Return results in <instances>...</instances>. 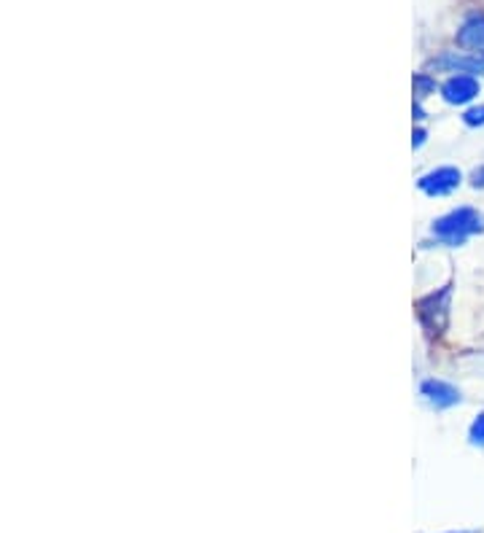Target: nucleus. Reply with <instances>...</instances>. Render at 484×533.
Masks as SVG:
<instances>
[{
	"mask_svg": "<svg viewBox=\"0 0 484 533\" xmlns=\"http://www.w3.org/2000/svg\"><path fill=\"white\" fill-rule=\"evenodd\" d=\"M431 235L436 237L439 245H447V248H460L465 245L471 237L476 235H484V213L471 208V205H460L444 216H439L434 224H431Z\"/></svg>",
	"mask_w": 484,
	"mask_h": 533,
	"instance_id": "f257e3e1",
	"label": "nucleus"
},
{
	"mask_svg": "<svg viewBox=\"0 0 484 533\" xmlns=\"http://www.w3.org/2000/svg\"><path fill=\"white\" fill-rule=\"evenodd\" d=\"M449 305H452V283L420 297L414 302L418 310V321L428 337H442L447 326H449Z\"/></svg>",
	"mask_w": 484,
	"mask_h": 533,
	"instance_id": "f03ea898",
	"label": "nucleus"
},
{
	"mask_svg": "<svg viewBox=\"0 0 484 533\" xmlns=\"http://www.w3.org/2000/svg\"><path fill=\"white\" fill-rule=\"evenodd\" d=\"M420 396L423 402L436 410V413H444V410H452V407H460L463 405V393L457 385L442 380V377H428L420 382Z\"/></svg>",
	"mask_w": 484,
	"mask_h": 533,
	"instance_id": "7ed1b4c3",
	"label": "nucleus"
},
{
	"mask_svg": "<svg viewBox=\"0 0 484 533\" xmlns=\"http://www.w3.org/2000/svg\"><path fill=\"white\" fill-rule=\"evenodd\" d=\"M460 183H463V173L457 167H452V165H442V167L420 175L418 189L423 194H428V197H447L455 189H460Z\"/></svg>",
	"mask_w": 484,
	"mask_h": 533,
	"instance_id": "20e7f679",
	"label": "nucleus"
},
{
	"mask_svg": "<svg viewBox=\"0 0 484 533\" xmlns=\"http://www.w3.org/2000/svg\"><path fill=\"white\" fill-rule=\"evenodd\" d=\"M481 95V81L465 73H452L442 84V97L447 105H471Z\"/></svg>",
	"mask_w": 484,
	"mask_h": 533,
	"instance_id": "39448f33",
	"label": "nucleus"
},
{
	"mask_svg": "<svg viewBox=\"0 0 484 533\" xmlns=\"http://www.w3.org/2000/svg\"><path fill=\"white\" fill-rule=\"evenodd\" d=\"M434 68L447 71V73H465V76H473V79H484V57L468 54V51L465 54L447 51L439 59H434Z\"/></svg>",
	"mask_w": 484,
	"mask_h": 533,
	"instance_id": "423d86ee",
	"label": "nucleus"
},
{
	"mask_svg": "<svg viewBox=\"0 0 484 533\" xmlns=\"http://www.w3.org/2000/svg\"><path fill=\"white\" fill-rule=\"evenodd\" d=\"M457 46H463L468 54L484 57V12H471L460 27H457Z\"/></svg>",
	"mask_w": 484,
	"mask_h": 533,
	"instance_id": "0eeeda50",
	"label": "nucleus"
},
{
	"mask_svg": "<svg viewBox=\"0 0 484 533\" xmlns=\"http://www.w3.org/2000/svg\"><path fill=\"white\" fill-rule=\"evenodd\" d=\"M468 444L484 450V410H481V413L471 421V426H468Z\"/></svg>",
	"mask_w": 484,
	"mask_h": 533,
	"instance_id": "6e6552de",
	"label": "nucleus"
},
{
	"mask_svg": "<svg viewBox=\"0 0 484 533\" xmlns=\"http://www.w3.org/2000/svg\"><path fill=\"white\" fill-rule=\"evenodd\" d=\"M463 124L471 127V129H481V127H484V103L468 105V108L463 111Z\"/></svg>",
	"mask_w": 484,
	"mask_h": 533,
	"instance_id": "1a4fd4ad",
	"label": "nucleus"
},
{
	"mask_svg": "<svg viewBox=\"0 0 484 533\" xmlns=\"http://www.w3.org/2000/svg\"><path fill=\"white\" fill-rule=\"evenodd\" d=\"M431 92H436V81H434L428 73L414 76V95H418V100H423V97L431 95Z\"/></svg>",
	"mask_w": 484,
	"mask_h": 533,
	"instance_id": "9d476101",
	"label": "nucleus"
},
{
	"mask_svg": "<svg viewBox=\"0 0 484 533\" xmlns=\"http://www.w3.org/2000/svg\"><path fill=\"white\" fill-rule=\"evenodd\" d=\"M411 146H414V151L426 146V129H423V127L414 129V135H411Z\"/></svg>",
	"mask_w": 484,
	"mask_h": 533,
	"instance_id": "9b49d317",
	"label": "nucleus"
},
{
	"mask_svg": "<svg viewBox=\"0 0 484 533\" xmlns=\"http://www.w3.org/2000/svg\"><path fill=\"white\" fill-rule=\"evenodd\" d=\"M471 186H473V189H484V165H479V167L471 173Z\"/></svg>",
	"mask_w": 484,
	"mask_h": 533,
	"instance_id": "f8f14e48",
	"label": "nucleus"
},
{
	"mask_svg": "<svg viewBox=\"0 0 484 533\" xmlns=\"http://www.w3.org/2000/svg\"><path fill=\"white\" fill-rule=\"evenodd\" d=\"M442 533H479V530H442Z\"/></svg>",
	"mask_w": 484,
	"mask_h": 533,
	"instance_id": "ddd939ff",
	"label": "nucleus"
}]
</instances>
